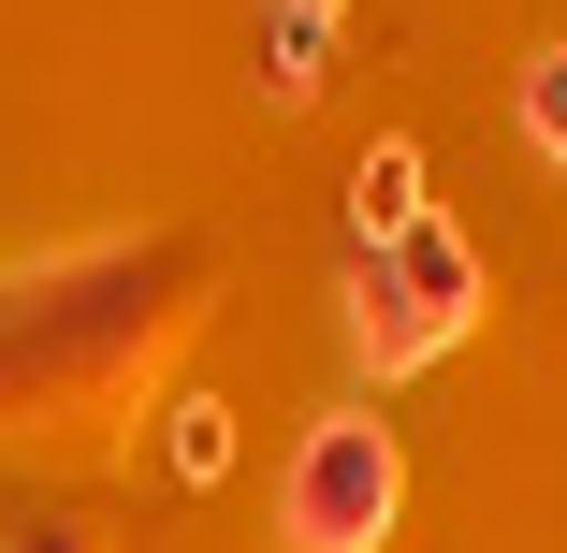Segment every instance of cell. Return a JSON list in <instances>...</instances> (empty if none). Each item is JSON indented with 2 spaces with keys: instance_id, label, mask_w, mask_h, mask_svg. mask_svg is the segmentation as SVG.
<instances>
[{
  "instance_id": "cell-1",
  "label": "cell",
  "mask_w": 567,
  "mask_h": 553,
  "mask_svg": "<svg viewBox=\"0 0 567 553\" xmlns=\"http://www.w3.org/2000/svg\"><path fill=\"white\" fill-rule=\"evenodd\" d=\"M393 510H408L393 422H379V408H320L306 452H291V481H277V553H379Z\"/></svg>"
},
{
  "instance_id": "cell-2",
  "label": "cell",
  "mask_w": 567,
  "mask_h": 553,
  "mask_svg": "<svg viewBox=\"0 0 567 553\" xmlns=\"http://www.w3.org/2000/svg\"><path fill=\"white\" fill-rule=\"evenodd\" d=\"M408 218H422V146H408V132H379V146H364V175H350V234H364V248H393Z\"/></svg>"
},
{
  "instance_id": "cell-3",
  "label": "cell",
  "mask_w": 567,
  "mask_h": 553,
  "mask_svg": "<svg viewBox=\"0 0 567 553\" xmlns=\"http://www.w3.org/2000/svg\"><path fill=\"white\" fill-rule=\"evenodd\" d=\"M234 467V408L218 393H175V481H218Z\"/></svg>"
},
{
  "instance_id": "cell-4",
  "label": "cell",
  "mask_w": 567,
  "mask_h": 553,
  "mask_svg": "<svg viewBox=\"0 0 567 553\" xmlns=\"http://www.w3.org/2000/svg\"><path fill=\"white\" fill-rule=\"evenodd\" d=\"M524 146H538V161H567V44H538V59H524Z\"/></svg>"
},
{
  "instance_id": "cell-5",
  "label": "cell",
  "mask_w": 567,
  "mask_h": 553,
  "mask_svg": "<svg viewBox=\"0 0 567 553\" xmlns=\"http://www.w3.org/2000/svg\"><path fill=\"white\" fill-rule=\"evenodd\" d=\"M262 59H277L262 88H277V102H306V88H320V16H262Z\"/></svg>"
},
{
  "instance_id": "cell-6",
  "label": "cell",
  "mask_w": 567,
  "mask_h": 553,
  "mask_svg": "<svg viewBox=\"0 0 567 553\" xmlns=\"http://www.w3.org/2000/svg\"><path fill=\"white\" fill-rule=\"evenodd\" d=\"M277 16H334V0H277Z\"/></svg>"
}]
</instances>
